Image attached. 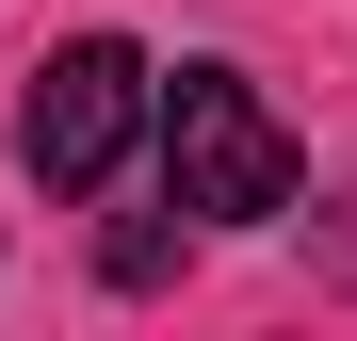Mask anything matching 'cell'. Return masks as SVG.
Returning <instances> with one entry per match:
<instances>
[{"instance_id":"obj_1","label":"cell","mask_w":357,"mask_h":341,"mask_svg":"<svg viewBox=\"0 0 357 341\" xmlns=\"http://www.w3.org/2000/svg\"><path fill=\"white\" fill-rule=\"evenodd\" d=\"M146 114H162V195L178 211H211V227H276L292 211V130L260 114L244 66H178Z\"/></svg>"},{"instance_id":"obj_2","label":"cell","mask_w":357,"mask_h":341,"mask_svg":"<svg viewBox=\"0 0 357 341\" xmlns=\"http://www.w3.org/2000/svg\"><path fill=\"white\" fill-rule=\"evenodd\" d=\"M146 49L130 33H82V49H49L33 66V98H17V146H33V179L49 195H98L114 162H130V130H146Z\"/></svg>"}]
</instances>
